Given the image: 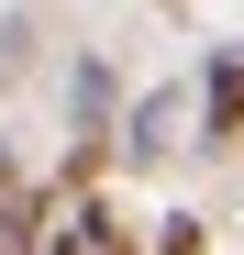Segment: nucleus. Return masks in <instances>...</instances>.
Masks as SVG:
<instances>
[{"mask_svg": "<svg viewBox=\"0 0 244 255\" xmlns=\"http://www.w3.org/2000/svg\"><path fill=\"white\" fill-rule=\"evenodd\" d=\"M189 111H200V144H222V133H244V45H233V56H222L211 78H200V100H189Z\"/></svg>", "mask_w": 244, "mask_h": 255, "instance_id": "7ed1b4c3", "label": "nucleus"}, {"mask_svg": "<svg viewBox=\"0 0 244 255\" xmlns=\"http://www.w3.org/2000/svg\"><path fill=\"white\" fill-rule=\"evenodd\" d=\"M189 144V89H155V100H133V133H122V166H167Z\"/></svg>", "mask_w": 244, "mask_h": 255, "instance_id": "f257e3e1", "label": "nucleus"}, {"mask_svg": "<svg viewBox=\"0 0 244 255\" xmlns=\"http://www.w3.org/2000/svg\"><path fill=\"white\" fill-rule=\"evenodd\" d=\"M155 255H211V222H167V233H155Z\"/></svg>", "mask_w": 244, "mask_h": 255, "instance_id": "39448f33", "label": "nucleus"}, {"mask_svg": "<svg viewBox=\"0 0 244 255\" xmlns=\"http://www.w3.org/2000/svg\"><path fill=\"white\" fill-rule=\"evenodd\" d=\"M0 189H11V144H0Z\"/></svg>", "mask_w": 244, "mask_h": 255, "instance_id": "423d86ee", "label": "nucleus"}, {"mask_svg": "<svg viewBox=\"0 0 244 255\" xmlns=\"http://www.w3.org/2000/svg\"><path fill=\"white\" fill-rule=\"evenodd\" d=\"M45 255H144V244H133V222H122V211H111V200L89 189V200H78V222H67V233H56Z\"/></svg>", "mask_w": 244, "mask_h": 255, "instance_id": "f03ea898", "label": "nucleus"}, {"mask_svg": "<svg viewBox=\"0 0 244 255\" xmlns=\"http://www.w3.org/2000/svg\"><path fill=\"white\" fill-rule=\"evenodd\" d=\"M111 67H78V144H111Z\"/></svg>", "mask_w": 244, "mask_h": 255, "instance_id": "20e7f679", "label": "nucleus"}, {"mask_svg": "<svg viewBox=\"0 0 244 255\" xmlns=\"http://www.w3.org/2000/svg\"><path fill=\"white\" fill-rule=\"evenodd\" d=\"M155 11H189V0H155Z\"/></svg>", "mask_w": 244, "mask_h": 255, "instance_id": "0eeeda50", "label": "nucleus"}]
</instances>
